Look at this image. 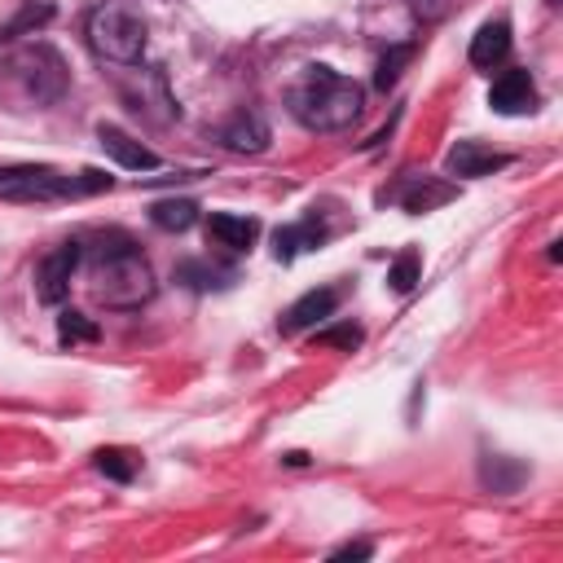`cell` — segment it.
Segmentation results:
<instances>
[{
  "mask_svg": "<svg viewBox=\"0 0 563 563\" xmlns=\"http://www.w3.org/2000/svg\"><path fill=\"white\" fill-rule=\"evenodd\" d=\"M84 255H88V290L97 303L128 312V308H141L154 299V290H158L154 268L128 233L106 229L92 238V246Z\"/></svg>",
  "mask_w": 563,
  "mask_h": 563,
  "instance_id": "obj_1",
  "label": "cell"
},
{
  "mask_svg": "<svg viewBox=\"0 0 563 563\" xmlns=\"http://www.w3.org/2000/svg\"><path fill=\"white\" fill-rule=\"evenodd\" d=\"M361 84L330 70V66H303L286 88V110L308 132H343L361 114Z\"/></svg>",
  "mask_w": 563,
  "mask_h": 563,
  "instance_id": "obj_2",
  "label": "cell"
},
{
  "mask_svg": "<svg viewBox=\"0 0 563 563\" xmlns=\"http://www.w3.org/2000/svg\"><path fill=\"white\" fill-rule=\"evenodd\" d=\"M97 189H110V176H101V172L66 176V172L35 167V163L0 167V198L4 202H62V198L97 194Z\"/></svg>",
  "mask_w": 563,
  "mask_h": 563,
  "instance_id": "obj_3",
  "label": "cell"
},
{
  "mask_svg": "<svg viewBox=\"0 0 563 563\" xmlns=\"http://www.w3.org/2000/svg\"><path fill=\"white\" fill-rule=\"evenodd\" d=\"M84 31H88L92 53H97V57H106V62H119V66L141 62L145 40H150L145 18H141L132 4H119V0L97 4V9L88 13V26H84Z\"/></svg>",
  "mask_w": 563,
  "mask_h": 563,
  "instance_id": "obj_4",
  "label": "cell"
},
{
  "mask_svg": "<svg viewBox=\"0 0 563 563\" xmlns=\"http://www.w3.org/2000/svg\"><path fill=\"white\" fill-rule=\"evenodd\" d=\"M4 66H9L13 84L22 88V97L35 101V106H53V101H62V92H66V84H70V70H66L62 53H57L53 44H44V40L13 48Z\"/></svg>",
  "mask_w": 563,
  "mask_h": 563,
  "instance_id": "obj_5",
  "label": "cell"
},
{
  "mask_svg": "<svg viewBox=\"0 0 563 563\" xmlns=\"http://www.w3.org/2000/svg\"><path fill=\"white\" fill-rule=\"evenodd\" d=\"M79 260H84V242H62V246H53L40 260V268H35V295H40V303H62L70 295V277H75Z\"/></svg>",
  "mask_w": 563,
  "mask_h": 563,
  "instance_id": "obj_6",
  "label": "cell"
},
{
  "mask_svg": "<svg viewBox=\"0 0 563 563\" xmlns=\"http://www.w3.org/2000/svg\"><path fill=\"white\" fill-rule=\"evenodd\" d=\"M488 106H493L497 114H523V110H532V106H537L532 75L519 70V66L501 70V75L493 79V88H488Z\"/></svg>",
  "mask_w": 563,
  "mask_h": 563,
  "instance_id": "obj_7",
  "label": "cell"
},
{
  "mask_svg": "<svg viewBox=\"0 0 563 563\" xmlns=\"http://www.w3.org/2000/svg\"><path fill=\"white\" fill-rule=\"evenodd\" d=\"M444 167L453 176H493L501 167H510V154L484 145V141H457L449 154H444Z\"/></svg>",
  "mask_w": 563,
  "mask_h": 563,
  "instance_id": "obj_8",
  "label": "cell"
},
{
  "mask_svg": "<svg viewBox=\"0 0 563 563\" xmlns=\"http://www.w3.org/2000/svg\"><path fill=\"white\" fill-rule=\"evenodd\" d=\"M268 141H273V132H268V123H264L260 110H242V114H233L220 128V145L233 150V154H264Z\"/></svg>",
  "mask_w": 563,
  "mask_h": 563,
  "instance_id": "obj_9",
  "label": "cell"
},
{
  "mask_svg": "<svg viewBox=\"0 0 563 563\" xmlns=\"http://www.w3.org/2000/svg\"><path fill=\"white\" fill-rule=\"evenodd\" d=\"M97 141H101V150H106L119 167H128V172H154V167H158V154H154L150 145H141L136 136H128L123 128H114V123H101V128H97Z\"/></svg>",
  "mask_w": 563,
  "mask_h": 563,
  "instance_id": "obj_10",
  "label": "cell"
},
{
  "mask_svg": "<svg viewBox=\"0 0 563 563\" xmlns=\"http://www.w3.org/2000/svg\"><path fill=\"white\" fill-rule=\"evenodd\" d=\"M339 308V290L334 286H321V290H308V295H299L286 312H282V334H299V330H308V325H321L330 312Z\"/></svg>",
  "mask_w": 563,
  "mask_h": 563,
  "instance_id": "obj_11",
  "label": "cell"
},
{
  "mask_svg": "<svg viewBox=\"0 0 563 563\" xmlns=\"http://www.w3.org/2000/svg\"><path fill=\"white\" fill-rule=\"evenodd\" d=\"M453 198H457V185H449V180H440V176H405V185L396 189V202H400L405 211H413V216L435 211V207H444V202H453Z\"/></svg>",
  "mask_w": 563,
  "mask_h": 563,
  "instance_id": "obj_12",
  "label": "cell"
},
{
  "mask_svg": "<svg viewBox=\"0 0 563 563\" xmlns=\"http://www.w3.org/2000/svg\"><path fill=\"white\" fill-rule=\"evenodd\" d=\"M255 238H260V220H251V216H233V211L207 216V242H216L224 251H251Z\"/></svg>",
  "mask_w": 563,
  "mask_h": 563,
  "instance_id": "obj_13",
  "label": "cell"
},
{
  "mask_svg": "<svg viewBox=\"0 0 563 563\" xmlns=\"http://www.w3.org/2000/svg\"><path fill=\"white\" fill-rule=\"evenodd\" d=\"M506 53H510V22H506V18L484 22V26L475 31V40H471V66L493 70V66L506 62Z\"/></svg>",
  "mask_w": 563,
  "mask_h": 563,
  "instance_id": "obj_14",
  "label": "cell"
},
{
  "mask_svg": "<svg viewBox=\"0 0 563 563\" xmlns=\"http://www.w3.org/2000/svg\"><path fill=\"white\" fill-rule=\"evenodd\" d=\"M321 242H325V229H321L317 220L282 224V229L273 233V255H277V260H295L299 251H312V246H321Z\"/></svg>",
  "mask_w": 563,
  "mask_h": 563,
  "instance_id": "obj_15",
  "label": "cell"
},
{
  "mask_svg": "<svg viewBox=\"0 0 563 563\" xmlns=\"http://www.w3.org/2000/svg\"><path fill=\"white\" fill-rule=\"evenodd\" d=\"M150 220H154V229H163V233H185V229L198 220V202H194V198H163V202L150 207Z\"/></svg>",
  "mask_w": 563,
  "mask_h": 563,
  "instance_id": "obj_16",
  "label": "cell"
},
{
  "mask_svg": "<svg viewBox=\"0 0 563 563\" xmlns=\"http://www.w3.org/2000/svg\"><path fill=\"white\" fill-rule=\"evenodd\" d=\"M53 13H57L53 0H22L18 18L0 31V40H22V35H31V31H44V26L53 22Z\"/></svg>",
  "mask_w": 563,
  "mask_h": 563,
  "instance_id": "obj_17",
  "label": "cell"
},
{
  "mask_svg": "<svg viewBox=\"0 0 563 563\" xmlns=\"http://www.w3.org/2000/svg\"><path fill=\"white\" fill-rule=\"evenodd\" d=\"M136 466H141V457H136L132 449H119V444L97 449V471H101V475H110V479H119V484L136 479Z\"/></svg>",
  "mask_w": 563,
  "mask_h": 563,
  "instance_id": "obj_18",
  "label": "cell"
},
{
  "mask_svg": "<svg viewBox=\"0 0 563 563\" xmlns=\"http://www.w3.org/2000/svg\"><path fill=\"white\" fill-rule=\"evenodd\" d=\"M409 57H413V44H396V48H387L383 57H378V70H374V88H391L396 79H400V70L409 66Z\"/></svg>",
  "mask_w": 563,
  "mask_h": 563,
  "instance_id": "obj_19",
  "label": "cell"
},
{
  "mask_svg": "<svg viewBox=\"0 0 563 563\" xmlns=\"http://www.w3.org/2000/svg\"><path fill=\"white\" fill-rule=\"evenodd\" d=\"M233 273H224V268H207V264H198V260H185L180 268H176V282H185V286H194V290H211V286H224Z\"/></svg>",
  "mask_w": 563,
  "mask_h": 563,
  "instance_id": "obj_20",
  "label": "cell"
},
{
  "mask_svg": "<svg viewBox=\"0 0 563 563\" xmlns=\"http://www.w3.org/2000/svg\"><path fill=\"white\" fill-rule=\"evenodd\" d=\"M418 268H422V255L413 251V246H405L396 260H391V268H387V282H391V290H413V282H418Z\"/></svg>",
  "mask_w": 563,
  "mask_h": 563,
  "instance_id": "obj_21",
  "label": "cell"
},
{
  "mask_svg": "<svg viewBox=\"0 0 563 563\" xmlns=\"http://www.w3.org/2000/svg\"><path fill=\"white\" fill-rule=\"evenodd\" d=\"M97 321L92 317H84V312H62L57 317V339L62 343H97Z\"/></svg>",
  "mask_w": 563,
  "mask_h": 563,
  "instance_id": "obj_22",
  "label": "cell"
},
{
  "mask_svg": "<svg viewBox=\"0 0 563 563\" xmlns=\"http://www.w3.org/2000/svg\"><path fill=\"white\" fill-rule=\"evenodd\" d=\"M365 334H361V325H330V330H317L312 334V347H343V352H352L356 343H361Z\"/></svg>",
  "mask_w": 563,
  "mask_h": 563,
  "instance_id": "obj_23",
  "label": "cell"
},
{
  "mask_svg": "<svg viewBox=\"0 0 563 563\" xmlns=\"http://www.w3.org/2000/svg\"><path fill=\"white\" fill-rule=\"evenodd\" d=\"M369 554H374V545H369V541H347V545L330 550V559H369Z\"/></svg>",
  "mask_w": 563,
  "mask_h": 563,
  "instance_id": "obj_24",
  "label": "cell"
}]
</instances>
